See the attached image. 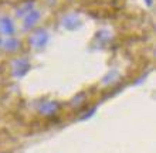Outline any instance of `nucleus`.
<instances>
[{
  "mask_svg": "<svg viewBox=\"0 0 156 153\" xmlns=\"http://www.w3.org/2000/svg\"><path fill=\"white\" fill-rule=\"evenodd\" d=\"M47 40H48V36L45 33V30H37V31L33 34V37H31V44H33L36 48H41V47L45 46Z\"/></svg>",
  "mask_w": 156,
  "mask_h": 153,
  "instance_id": "1",
  "label": "nucleus"
},
{
  "mask_svg": "<svg viewBox=\"0 0 156 153\" xmlns=\"http://www.w3.org/2000/svg\"><path fill=\"white\" fill-rule=\"evenodd\" d=\"M0 30H2L4 34H7V36L14 33V26H13L12 20H10L9 17H3V19L0 20Z\"/></svg>",
  "mask_w": 156,
  "mask_h": 153,
  "instance_id": "2",
  "label": "nucleus"
},
{
  "mask_svg": "<svg viewBox=\"0 0 156 153\" xmlns=\"http://www.w3.org/2000/svg\"><path fill=\"white\" fill-rule=\"evenodd\" d=\"M38 19H40V14H38V12H31V13H29V16H27V19H26V29H29V27H33V24L38 20Z\"/></svg>",
  "mask_w": 156,
  "mask_h": 153,
  "instance_id": "3",
  "label": "nucleus"
},
{
  "mask_svg": "<svg viewBox=\"0 0 156 153\" xmlns=\"http://www.w3.org/2000/svg\"><path fill=\"white\" fill-rule=\"evenodd\" d=\"M19 46H20V43L17 41V40H14V38H10L6 43V48H9L10 51H14L16 48H19Z\"/></svg>",
  "mask_w": 156,
  "mask_h": 153,
  "instance_id": "4",
  "label": "nucleus"
},
{
  "mask_svg": "<svg viewBox=\"0 0 156 153\" xmlns=\"http://www.w3.org/2000/svg\"><path fill=\"white\" fill-rule=\"evenodd\" d=\"M146 3H148V6H151V4H152V0H146Z\"/></svg>",
  "mask_w": 156,
  "mask_h": 153,
  "instance_id": "5",
  "label": "nucleus"
}]
</instances>
